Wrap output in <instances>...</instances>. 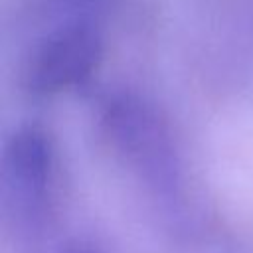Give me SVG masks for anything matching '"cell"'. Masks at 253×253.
<instances>
[{
    "mask_svg": "<svg viewBox=\"0 0 253 253\" xmlns=\"http://www.w3.org/2000/svg\"><path fill=\"white\" fill-rule=\"evenodd\" d=\"M55 144L40 125H24L12 132L4 148L2 184L6 208L24 233L43 227L55 190Z\"/></svg>",
    "mask_w": 253,
    "mask_h": 253,
    "instance_id": "6da1fadb",
    "label": "cell"
},
{
    "mask_svg": "<svg viewBox=\"0 0 253 253\" xmlns=\"http://www.w3.org/2000/svg\"><path fill=\"white\" fill-rule=\"evenodd\" d=\"M103 40L87 22H69L47 32L30 51L22 83L38 97L59 95L85 83L99 67Z\"/></svg>",
    "mask_w": 253,
    "mask_h": 253,
    "instance_id": "7a4b0ae2",
    "label": "cell"
},
{
    "mask_svg": "<svg viewBox=\"0 0 253 253\" xmlns=\"http://www.w3.org/2000/svg\"><path fill=\"white\" fill-rule=\"evenodd\" d=\"M55 253H105V249L89 239H71L61 245Z\"/></svg>",
    "mask_w": 253,
    "mask_h": 253,
    "instance_id": "3957f363",
    "label": "cell"
}]
</instances>
